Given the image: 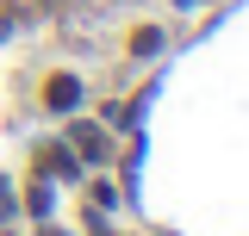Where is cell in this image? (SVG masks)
<instances>
[{"label": "cell", "instance_id": "obj_1", "mask_svg": "<svg viewBox=\"0 0 249 236\" xmlns=\"http://www.w3.org/2000/svg\"><path fill=\"white\" fill-rule=\"evenodd\" d=\"M50 106H75V75H50Z\"/></svg>", "mask_w": 249, "mask_h": 236}]
</instances>
